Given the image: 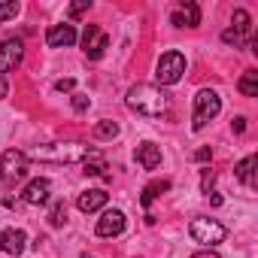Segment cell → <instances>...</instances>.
<instances>
[{
	"label": "cell",
	"instance_id": "3",
	"mask_svg": "<svg viewBox=\"0 0 258 258\" xmlns=\"http://www.w3.org/2000/svg\"><path fill=\"white\" fill-rule=\"evenodd\" d=\"M219 112H222V97L213 88H201L198 97H195V121H191V127L195 131H204L207 121H213Z\"/></svg>",
	"mask_w": 258,
	"mask_h": 258
},
{
	"label": "cell",
	"instance_id": "14",
	"mask_svg": "<svg viewBox=\"0 0 258 258\" xmlns=\"http://www.w3.org/2000/svg\"><path fill=\"white\" fill-rule=\"evenodd\" d=\"M106 191L103 188H88V191H82L79 195V201H76V207L82 210V213H94V210H100L103 204H106Z\"/></svg>",
	"mask_w": 258,
	"mask_h": 258
},
{
	"label": "cell",
	"instance_id": "30",
	"mask_svg": "<svg viewBox=\"0 0 258 258\" xmlns=\"http://www.w3.org/2000/svg\"><path fill=\"white\" fill-rule=\"evenodd\" d=\"M210 155H213V152L204 146V149H198V152H195V161H210Z\"/></svg>",
	"mask_w": 258,
	"mask_h": 258
},
{
	"label": "cell",
	"instance_id": "34",
	"mask_svg": "<svg viewBox=\"0 0 258 258\" xmlns=\"http://www.w3.org/2000/svg\"><path fill=\"white\" fill-rule=\"evenodd\" d=\"M79 258H94V255H88V252H85V255H79Z\"/></svg>",
	"mask_w": 258,
	"mask_h": 258
},
{
	"label": "cell",
	"instance_id": "13",
	"mask_svg": "<svg viewBox=\"0 0 258 258\" xmlns=\"http://www.w3.org/2000/svg\"><path fill=\"white\" fill-rule=\"evenodd\" d=\"M49 191H52V182H49V179H34V182H28V188H25V201L34 204V207H40V204L49 201Z\"/></svg>",
	"mask_w": 258,
	"mask_h": 258
},
{
	"label": "cell",
	"instance_id": "17",
	"mask_svg": "<svg viewBox=\"0 0 258 258\" xmlns=\"http://www.w3.org/2000/svg\"><path fill=\"white\" fill-rule=\"evenodd\" d=\"M167 188H170V182H167V179H155V182H149V185L143 188V198H140V201H143V207H152V201H155L158 195H164Z\"/></svg>",
	"mask_w": 258,
	"mask_h": 258
},
{
	"label": "cell",
	"instance_id": "12",
	"mask_svg": "<svg viewBox=\"0 0 258 258\" xmlns=\"http://www.w3.org/2000/svg\"><path fill=\"white\" fill-rule=\"evenodd\" d=\"M46 43H49L52 49L73 46V43H76V31H73V25H52L49 34H46Z\"/></svg>",
	"mask_w": 258,
	"mask_h": 258
},
{
	"label": "cell",
	"instance_id": "4",
	"mask_svg": "<svg viewBox=\"0 0 258 258\" xmlns=\"http://www.w3.org/2000/svg\"><path fill=\"white\" fill-rule=\"evenodd\" d=\"M185 73V55L182 52H164L158 58V67H155V79L158 85H176Z\"/></svg>",
	"mask_w": 258,
	"mask_h": 258
},
{
	"label": "cell",
	"instance_id": "15",
	"mask_svg": "<svg viewBox=\"0 0 258 258\" xmlns=\"http://www.w3.org/2000/svg\"><path fill=\"white\" fill-rule=\"evenodd\" d=\"M134 155H137V161H140L146 170H155V167L161 164V146H155V143H140Z\"/></svg>",
	"mask_w": 258,
	"mask_h": 258
},
{
	"label": "cell",
	"instance_id": "24",
	"mask_svg": "<svg viewBox=\"0 0 258 258\" xmlns=\"http://www.w3.org/2000/svg\"><path fill=\"white\" fill-rule=\"evenodd\" d=\"M85 10H91V0H79V4H73L67 13H70V19H76V16H82Z\"/></svg>",
	"mask_w": 258,
	"mask_h": 258
},
{
	"label": "cell",
	"instance_id": "8",
	"mask_svg": "<svg viewBox=\"0 0 258 258\" xmlns=\"http://www.w3.org/2000/svg\"><path fill=\"white\" fill-rule=\"evenodd\" d=\"M22 58H25V46H22V40L10 37V40L0 43V73L16 70V67L22 64Z\"/></svg>",
	"mask_w": 258,
	"mask_h": 258
},
{
	"label": "cell",
	"instance_id": "2",
	"mask_svg": "<svg viewBox=\"0 0 258 258\" xmlns=\"http://www.w3.org/2000/svg\"><path fill=\"white\" fill-rule=\"evenodd\" d=\"M37 161H55V164H73L88 158V149L79 143H52V146H37L34 149Z\"/></svg>",
	"mask_w": 258,
	"mask_h": 258
},
{
	"label": "cell",
	"instance_id": "1",
	"mask_svg": "<svg viewBox=\"0 0 258 258\" xmlns=\"http://www.w3.org/2000/svg\"><path fill=\"white\" fill-rule=\"evenodd\" d=\"M127 106H131L134 112L146 115V118H161L167 109H170V97L158 88V85H134L131 91H127Z\"/></svg>",
	"mask_w": 258,
	"mask_h": 258
},
{
	"label": "cell",
	"instance_id": "31",
	"mask_svg": "<svg viewBox=\"0 0 258 258\" xmlns=\"http://www.w3.org/2000/svg\"><path fill=\"white\" fill-rule=\"evenodd\" d=\"M7 91H10V82H7L4 76H0V97H7Z\"/></svg>",
	"mask_w": 258,
	"mask_h": 258
},
{
	"label": "cell",
	"instance_id": "33",
	"mask_svg": "<svg viewBox=\"0 0 258 258\" xmlns=\"http://www.w3.org/2000/svg\"><path fill=\"white\" fill-rule=\"evenodd\" d=\"M210 195H213V198H210V201H213V207H222V195H216V191H210Z\"/></svg>",
	"mask_w": 258,
	"mask_h": 258
},
{
	"label": "cell",
	"instance_id": "25",
	"mask_svg": "<svg viewBox=\"0 0 258 258\" xmlns=\"http://www.w3.org/2000/svg\"><path fill=\"white\" fill-rule=\"evenodd\" d=\"M88 106H91V100H88L85 94H73V109H76V112H85Z\"/></svg>",
	"mask_w": 258,
	"mask_h": 258
},
{
	"label": "cell",
	"instance_id": "27",
	"mask_svg": "<svg viewBox=\"0 0 258 258\" xmlns=\"http://www.w3.org/2000/svg\"><path fill=\"white\" fill-rule=\"evenodd\" d=\"M222 40H225V43H234V46H243V37H240V34H234L231 28L222 34Z\"/></svg>",
	"mask_w": 258,
	"mask_h": 258
},
{
	"label": "cell",
	"instance_id": "32",
	"mask_svg": "<svg viewBox=\"0 0 258 258\" xmlns=\"http://www.w3.org/2000/svg\"><path fill=\"white\" fill-rule=\"evenodd\" d=\"M191 258H219V255H216V252H210V249H207V252H198V255H191Z\"/></svg>",
	"mask_w": 258,
	"mask_h": 258
},
{
	"label": "cell",
	"instance_id": "28",
	"mask_svg": "<svg viewBox=\"0 0 258 258\" xmlns=\"http://www.w3.org/2000/svg\"><path fill=\"white\" fill-rule=\"evenodd\" d=\"M73 85H76L73 79H58L55 82V91H73Z\"/></svg>",
	"mask_w": 258,
	"mask_h": 258
},
{
	"label": "cell",
	"instance_id": "23",
	"mask_svg": "<svg viewBox=\"0 0 258 258\" xmlns=\"http://www.w3.org/2000/svg\"><path fill=\"white\" fill-rule=\"evenodd\" d=\"M103 170H106V164L94 155V161H85V173L88 176H103Z\"/></svg>",
	"mask_w": 258,
	"mask_h": 258
},
{
	"label": "cell",
	"instance_id": "22",
	"mask_svg": "<svg viewBox=\"0 0 258 258\" xmlns=\"http://www.w3.org/2000/svg\"><path fill=\"white\" fill-rule=\"evenodd\" d=\"M19 4L16 0H10V4H0V22H7V19H13V16H19Z\"/></svg>",
	"mask_w": 258,
	"mask_h": 258
},
{
	"label": "cell",
	"instance_id": "9",
	"mask_svg": "<svg viewBox=\"0 0 258 258\" xmlns=\"http://www.w3.org/2000/svg\"><path fill=\"white\" fill-rule=\"evenodd\" d=\"M124 213L121 210H106L100 219H97V237H118L124 231Z\"/></svg>",
	"mask_w": 258,
	"mask_h": 258
},
{
	"label": "cell",
	"instance_id": "26",
	"mask_svg": "<svg viewBox=\"0 0 258 258\" xmlns=\"http://www.w3.org/2000/svg\"><path fill=\"white\" fill-rule=\"evenodd\" d=\"M213 179H216V173L207 167V170H204V176H201V188H204L207 195H210V185H213Z\"/></svg>",
	"mask_w": 258,
	"mask_h": 258
},
{
	"label": "cell",
	"instance_id": "29",
	"mask_svg": "<svg viewBox=\"0 0 258 258\" xmlns=\"http://www.w3.org/2000/svg\"><path fill=\"white\" fill-rule=\"evenodd\" d=\"M231 127H234V134H243V131H246V118H243V115H237V118L231 121Z\"/></svg>",
	"mask_w": 258,
	"mask_h": 258
},
{
	"label": "cell",
	"instance_id": "21",
	"mask_svg": "<svg viewBox=\"0 0 258 258\" xmlns=\"http://www.w3.org/2000/svg\"><path fill=\"white\" fill-rule=\"evenodd\" d=\"M64 222H67V204L58 201V204L52 207V213H49V225H52V228H61Z\"/></svg>",
	"mask_w": 258,
	"mask_h": 258
},
{
	"label": "cell",
	"instance_id": "5",
	"mask_svg": "<svg viewBox=\"0 0 258 258\" xmlns=\"http://www.w3.org/2000/svg\"><path fill=\"white\" fill-rule=\"evenodd\" d=\"M25 173H28V155L19 149H7L0 158V179L7 185H16L19 179H25Z\"/></svg>",
	"mask_w": 258,
	"mask_h": 258
},
{
	"label": "cell",
	"instance_id": "16",
	"mask_svg": "<svg viewBox=\"0 0 258 258\" xmlns=\"http://www.w3.org/2000/svg\"><path fill=\"white\" fill-rule=\"evenodd\" d=\"M255 155H246L237 167H234V173H237V179L243 182V185H249V188H255Z\"/></svg>",
	"mask_w": 258,
	"mask_h": 258
},
{
	"label": "cell",
	"instance_id": "20",
	"mask_svg": "<svg viewBox=\"0 0 258 258\" xmlns=\"http://www.w3.org/2000/svg\"><path fill=\"white\" fill-rule=\"evenodd\" d=\"M249 28H252V19H249V13H246V10H234V28H231V31L243 37V34H249Z\"/></svg>",
	"mask_w": 258,
	"mask_h": 258
},
{
	"label": "cell",
	"instance_id": "19",
	"mask_svg": "<svg viewBox=\"0 0 258 258\" xmlns=\"http://www.w3.org/2000/svg\"><path fill=\"white\" fill-rule=\"evenodd\" d=\"M94 137H97V140H112V137H118V124L109 121V118L97 121V124H94Z\"/></svg>",
	"mask_w": 258,
	"mask_h": 258
},
{
	"label": "cell",
	"instance_id": "18",
	"mask_svg": "<svg viewBox=\"0 0 258 258\" xmlns=\"http://www.w3.org/2000/svg\"><path fill=\"white\" fill-rule=\"evenodd\" d=\"M237 88H240V94H246V97H255V94H258V73H255V70L243 73V79L237 82Z\"/></svg>",
	"mask_w": 258,
	"mask_h": 258
},
{
	"label": "cell",
	"instance_id": "7",
	"mask_svg": "<svg viewBox=\"0 0 258 258\" xmlns=\"http://www.w3.org/2000/svg\"><path fill=\"white\" fill-rule=\"evenodd\" d=\"M106 49H109V37L97 25H88L85 34H82V52H85V58L88 61H97V58H103Z\"/></svg>",
	"mask_w": 258,
	"mask_h": 258
},
{
	"label": "cell",
	"instance_id": "10",
	"mask_svg": "<svg viewBox=\"0 0 258 258\" xmlns=\"http://www.w3.org/2000/svg\"><path fill=\"white\" fill-rule=\"evenodd\" d=\"M25 243H28V234L22 228H7L4 234H0V249H4L7 255H22Z\"/></svg>",
	"mask_w": 258,
	"mask_h": 258
},
{
	"label": "cell",
	"instance_id": "11",
	"mask_svg": "<svg viewBox=\"0 0 258 258\" xmlns=\"http://www.w3.org/2000/svg\"><path fill=\"white\" fill-rule=\"evenodd\" d=\"M170 22H173L176 28H198V25H201V7L191 4V0H185V4L170 16Z\"/></svg>",
	"mask_w": 258,
	"mask_h": 258
},
{
	"label": "cell",
	"instance_id": "6",
	"mask_svg": "<svg viewBox=\"0 0 258 258\" xmlns=\"http://www.w3.org/2000/svg\"><path fill=\"white\" fill-rule=\"evenodd\" d=\"M188 234H191L195 243H201V246H216V243H222V240L228 237L225 225H219L216 219H195V222L188 225Z\"/></svg>",
	"mask_w": 258,
	"mask_h": 258
}]
</instances>
